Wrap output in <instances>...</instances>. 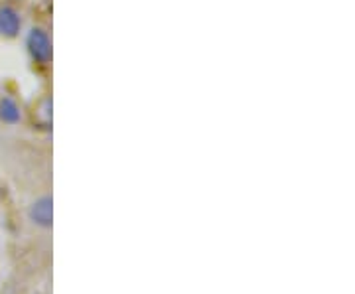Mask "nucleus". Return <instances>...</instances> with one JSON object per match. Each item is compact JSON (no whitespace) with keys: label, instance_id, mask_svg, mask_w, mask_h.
<instances>
[{"label":"nucleus","instance_id":"20e7f679","mask_svg":"<svg viewBox=\"0 0 355 294\" xmlns=\"http://www.w3.org/2000/svg\"><path fill=\"white\" fill-rule=\"evenodd\" d=\"M0 121L6 125H18L22 121V111H20L18 103L8 95H4L0 99Z\"/></svg>","mask_w":355,"mask_h":294},{"label":"nucleus","instance_id":"f03ea898","mask_svg":"<svg viewBox=\"0 0 355 294\" xmlns=\"http://www.w3.org/2000/svg\"><path fill=\"white\" fill-rule=\"evenodd\" d=\"M26 48L38 64H50L51 62V40L46 30L32 28L26 36Z\"/></svg>","mask_w":355,"mask_h":294},{"label":"nucleus","instance_id":"f257e3e1","mask_svg":"<svg viewBox=\"0 0 355 294\" xmlns=\"http://www.w3.org/2000/svg\"><path fill=\"white\" fill-rule=\"evenodd\" d=\"M28 219L34 227L42 231H50L53 227V198L50 193L40 196L30 204Z\"/></svg>","mask_w":355,"mask_h":294},{"label":"nucleus","instance_id":"7ed1b4c3","mask_svg":"<svg viewBox=\"0 0 355 294\" xmlns=\"http://www.w3.org/2000/svg\"><path fill=\"white\" fill-rule=\"evenodd\" d=\"M22 30V18H20V12L4 4L0 6V36L4 38H16Z\"/></svg>","mask_w":355,"mask_h":294}]
</instances>
